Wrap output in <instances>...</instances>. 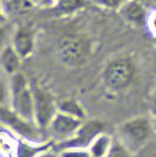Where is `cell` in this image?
Here are the masks:
<instances>
[{"label":"cell","instance_id":"cell-9","mask_svg":"<svg viewBox=\"0 0 156 157\" xmlns=\"http://www.w3.org/2000/svg\"><path fill=\"white\" fill-rule=\"evenodd\" d=\"M12 45L22 60L32 55L35 45V34L31 25H20L15 28Z\"/></svg>","mask_w":156,"mask_h":157},{"label":"cell","instance_id":"cell-26","mask_svg":"<svg viewBox=\"0 0 156 157\" xmlns=\"http://www.w3.org/2000/svg\"><path fill=\"white\" fill-rule=\"evenodd\" d=\"M150 157H156V154H155V155H153V156H150Z\"/></svg>","mask_w":156,"mask_h":157},{"label":"cell","instance_id":"cell-18","mask_svg":"<svg viewBox=\"0 0 156 157\" xmlns=\"http://www.w3.org/2000/svg\"><path fill=\"white\" fill-rule=\"evenodd\" d=\"M58 157H92L87 148H64L57 151Z\"/></svg>","mask_w":156,"mask_h":157},{"label":"cell","instance_id":"cell-5","mask_svg":"<svg viewBox=\"0 0 156 157\" xmlns=\"http://www.w3.org/2000/svg\"><path fill=\"white\" fill-rule=\"evenodd\" d=\"M31 88L34 102V120L42 130L47 128L58 113V102L48 88L37 80H31Z\"/></svg>","mask_w":156,"mask_h":157},{"label":"cell","instance_id":"cell-2","mask_svg":"<svg viewBox=\"0 0 156 157\" xmlns=\"http://www.w3.org/2000/svg\"><path fill=\"white\" fill-rule=\"evenodd\" d=\"M8 89H10L8 93L10 107L18 115L35 122L31 81H28L21 72H18L11 76Z\"/></svg>","mask_w":156,"mask_h":157},{"label":"cell","instance_id":"cell-15","mask_svg":"<svg viewBox=\"0 0 156 157\" xmlns=\"http://www.w3.org/2000/svg\"><path fill=\"white\" fill-rule=\"evenodd\" d=\"M58 111L69 115L72 117L79 118L81 121L87 120V114L84 107L74 98H66V100L58 102Z\"/></svg>","mask_w":156,"mask_h":157},{"label":"cell","instance_id":"cell-22","mask_svg":"<svg viewBox=\"0 0 156 157\" xmlns=\"http://www.w3.org/2000/svg\"><path fill=\"white\" fill-rule=\"evenodd\" d=\"M38 157H58V154H57V151L54 150V148H53V149H51V150L42 152V154L39 155Z\"/></svg>","mask_w":156,"mask_h":157},{"label":"cell","instance_id":"cell-7","mask_svg":"<svg viewBox=\"0 0 156 157\" xmlns=\"http://www.w3.org/2000/svg\"><path fill=\"white\" fill-rule=\"evenodd\" d=\"M106 125L99 120H86L75 135L71 138L54 144V150L58 151L64 148H89L93 140L103 132Z\"/></svg>","mask_w":156,"mask_h":157},{"label":"cell","instance_id":"cell-21","mask_svg":"<svg viewBox=\"0 0 156 157\" xmlns=\"http://www.w3.org/2000/svg\"><path fill=\"white\" fill-rule=\"evenodd\" d=\"M33 5L40 8H53L55 6V0H31Z\"/></svg>","mask_w":156,"mask_h":157},{"label":"cell","instance_id":"cell-12","mask_svg":"<svg viewBox=\"0 0 156 157\" xmlns=\"http://www.w3.org/2000/svg\"><path fill=\"white\" fill-rule=\"evenodd\" d=\"M21 60L22 58L19 55V53L15 51L13 45H7L2 48L0 61H1V67L7 75L12 76L15 73L19 72Z\"/></svg>","mask_w":156,"mask_h":157},{"label":"cell","instance_id":"cell-3","mask_svg":"<svg viewBox=\"0 0 156 157\" xmlns=\"http://www.w3.org/2000/svg\"><path fill=\"white\" fill-rule=\"evenodd\" d=\"M0 117H1L2 125L10 131H12L19 138L31 141V142H45L51 140V138L44 137V134L47 131L42 130L34 121H29L18 115L10 105L7 107L5 105H1Z\"/></svg>","mask_w":156,"mask_h":157},{"label":"cell","instance_id":"cell-24","mask_svg":"<svg viewBox=\"0 0 156 157\" xmlns=\"http://www.w3.org/2000/svg\"><path fill=\"white\" fill-rule=\"evenodd\" d=\"M153 103H154V105L156 107V90H155V93H154V95H153Z\"/></svg>","mask_w":156,"mask_h":157},{"label":"cell","instance_id":"cell-19","mask_svg":"<svg viewBox=\"0 0 156 157\" xmlns=\"http://www.w3.org/2000/svg\"><path fill=\"white\" fill-rule=\"evenodd\" d=\"M92 1L94 4H96L98 6L106 8V10L119 11L128 0H92Z\"/></svg>","mask_w":156,"mask_h":157},{"label":"cell","instance_id":"cell-11","mask_svg":"<svg viewBox=\"0 0 156 157\" xmlns=\"http://www.w3.org/2000/svg\"><path fill=\"white\" fill-rule=\"evenodd\" d=\"M117 12L120 13L124 21L135 26L142 25V24L146 25L148 13H149L147 11V6H144L142 2L137 0H128Z\"/></svg>","mask_w":156,"mask_h":157},{"label":"cell","instance_id":"cell-6","mask_svg":"<svg viewBox=\"0 0 156 157\" xmlns=\"http://www.w3.org/2000/svg\"><path fill=\"white\" fill-rule=\"evenodd\" d=\"M135 63L126 56L111 60L103 71V81L111 90L119 92L129 87L135 76Z\"/></svg>","mask_w":156,"mask_h":157},{"label":"cell","instance_id":"cell-10","mask_svg":"<svg viewBox=\"0 0 156 157\" xmlns=\"http://www.w3.org/2000/svg\"><path fill=\"white\" fill-rule=\"evenodd\" d=\"M54 144L55 142L53 140L45 142H31L18 137L14 145V157H38L42 152L53 149Z\"/></svg>","mask_w":156,"mask_h":157},{"label":"cell","instance_id":"cell-16","mask_svg":"<svg viewBox=\"0 0 156 157\" xmlns=\"http://www.w3.org/2000/svg\"><path fill=\"white\" fill-rule=\"evenodd\" d=\"M87 4L86 0H55V6L52 10L62 14H71L84 8Z\"/></svg>","mask_w":156,"mask_h":157},{"label":"cell","instance_id":"cell-25","mask_svg":"<svg viewBox=\"0 0 156 157\" xmlns=\"http://www.w3.org/2000/svg\"><path fill=\"white\" fill-rule=\"evenodd\" d=\"M153 41H154V45L156 47V36H153Z\"/></svg>","mask_w":156,"mask_h":157},{"label":"cell","instance_id":"cell-17","mask_svg":"<svg viewBox=\"0 0 156 157\" xmlns=\"http://www.w3.org/2000/svg\"><path fill=\"white\" fill-rule=\"evenodd\" d=\"M106 157H133V152L121 142L120 138H114L111 150Z\"/></svg>","mask_w":156,"mask_h":157},{"label":"cell","instance_id":"cell-13","mask_svg":"<svg viewBox=\"0 0 156 157\" xmlns=\"http://www.w3.org/2000/svg\"><path fill=\"white\" fill-rule=\"evenodd\" d=\"M34 7L31 0H1L2 14L7 15H26L32 12Z\"/></svg>","mask_w":156,"mask_h":157},{"label":"cell","instance_id":"cell-4","mask_svg":"<svg viewBox=\"0 0 156 157\" xmlns=\"http://www.w3.org/2000/svg\"><path fill=\"white\" fill-rule=\"evenodd\" d=\"M58 54L61 61L68 66L75 67L86 63L91 56V41L75 34H67L58 41Z\"/></svg>","mask_w":156,"mask_h":157},{"label":"cell","instance_id":"cell-23","mask_svg":"<svg viewBox=\"0 0 156 157\" xmlns=\"http://www.w3.org/2000/svg\"><path fill=\"white\" fill-rule=\"evenodd\" d=\"M140 2H142L144 6H155L156 5V0H137Z\"/></svg>","mask_w":156,"mask_h":157},{"label":"cell","instance_id":"cell-20","mask_svg":"<svg viewBox=\"0 0 156 157\" xmlns=\"http://www.w3.org/2000/svg\"><path fill=\"white\" fill-rule=\"evenodd\" d=\"M146 26H147L150 34H151L153 36H156V8L149 11L148 18H147V22H146Z\"/></svg>","mask_w":156,"mask_h":157},{"label":"cell","instance_id":"cell-14","mask_svg":"<svg viewBox=\"0 0 156 157\" xmlns=\"http://www.w3.org/2000/svg\"><path fill=\"white\" fill-rule=\"evenodd\" d=\"M114 137H111L109 134L106 131L101 132L93 140V142L89 145V151H91L92 157H106L109 152L113 144Z\"/></svg>","mask_w":156,"mask_h":157},{"label":"cell","instance_id":"cell-1","mask_svg":"<svg viewBox=\"0 0 156 157\" xmlns=\"http://www.w3.org/2000/svg\"><path fill=\"white\" fill-rule=\"evenodd\" d=\"M154 134V124L148 116H135L120 127V140L133 154L144 149Z\"/></svg>","mask_w":156,"mask_h":157},{"label":"cell","instance_id":"cell-8","mask_svg":"<svg viewBox=\"0 0 156 157\" xmlns=\"http://www.w3.org/2000/svg\"><path fill=\"white\" fill-rule=\"evenodd\" d=\"M84 122L85 121L58 111L47 128V134L49 135L51 140L55 143H59L74 136Z\"/></svg>","mask_w":156,"mask_h":157}]
</instances>
